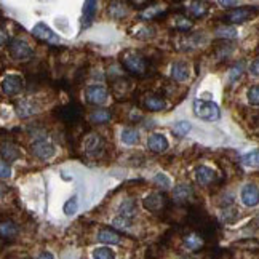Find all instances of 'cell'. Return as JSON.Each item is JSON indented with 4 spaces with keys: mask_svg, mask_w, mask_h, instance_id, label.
<instances>
[{
    "mask_svg": "<svg viewBox=\"0 0 259 259\" xmlns=\"http://www.w3.org/2000/svg\"><path fill=\"white\" fill-rule=\"evenodd\" d=\"M98 240L107 245H118L122 242V237L117 232L111 231V229H103V231L98 232Z\"/></svg>",
    "mask_w": 259,
    "mask_h": 259,
    "instance_id": "cell-15",
    "label": "cell"
},
{
    "mask_svg": "<svg viewBox=\"0 0 259 259\" xmlns=\"http://www.w3.org/2000/svg\"><path fill=\"white\" fill-rule=\"evenodd\" d=\"M16 111H18V115L19 117H29V115H32L35 112V107L32 103H29V101H23L21 104H18L16 106Z\"/></svg>",
    "mask_w": 259,
    "mask_h": 259,
    "instance_id": "cell-24",
    "label": "cell"
},
{
    "mask_svg": "<svg viewBox=\"0 0 259 259\" xmlns=\"http://www.w3.org/2000/svg\"><path fill=\"white\" fill-rule=\"evenodd\" d=\"M98 12V4L93 2V0H90V2H85L83 4V21H87V24L92 23V19L95 18Z\"/></svg>",
    "mask_w": 259,
    "mask_h": 259,
    "instance_id": "cell-18",
    "label": "cell"
},
{
    "mask_svg": "<svg viewBox=\"0 0 259 259\" xmlns=\"http://www.w3.org/2000/svg\"><path fill=\"white\" fill-rule=\"evenodd\" d=\"M195 181L200 184V186H210L214 179H216V173L211 170V168H208V166H198L195 168Z\"/></svg>",
    "mask_w": 259,
    "mask_h": 259,
    "instance_id": "cell-11",
    "label": "cell"
},
{
    "mask_svg": "<svg viewBox=\"0 0 259 259\" xmlns=\"http://www.w3.org/2000/svg\"><path fill=\"white\" fill-rule=\"evenodd\" d=\"M31 152L34 157L40 158V160H47V158H52L55 155V147L52 143L45 141V139H38L31 146Z\"/></svg>",
    "mask_w": 259,
    "mask_h": 259,
    "instance_id": "cell-5",
    "label": "cell"
},
{
    "mask_svg": "<svg viewBox=\"0 0 259 259\" xmlns=\"http://www.w3.org/2000/svg\"><path fill=\"white\" fill-rule=\"evenodd\" d=\"M24 259H29V257H24Z\"/></svg>",
    "mask_w": 259,
    "mask_h": 259,
    "instance_id": "cell-41",
    "label": "cell"
},
{
    "mask_svg": "<svg viewBox=\"0 0 259 259\" xmlns=\"http://www.w3.org/2000/svg\"><path fill=\"white\" fill-rule=\"evenodd\" d=\"M246 98H248V101H250V104H253V106H259V85L251 87L250 90H248Z\"/></svg>",
    "mask_w": 259,
    "mask_h": 259,
    "instance_id": "cell-30",
    "label": "cell"
},
{
    "mask_svg": "<svg viewBox=\"0 0 259 259\" xmlns=\"http://www.w3.org/2000/svg\"><path fill=\"white\" fill-rule=\"evenodd\" d=\"M77 208H78L77 197H72V198H69V200L66 202V205H64V213L67 216H72V214L77 213Z\"/></svg>",
    "mask_w": 259,
    "mask_h": 259,
    "instance_id": "cell-29",
    "label": "cell"
},
{
    "mask_svg": "<svg viewBox=\"0 0 259 259\" xmlns=\"http://www.w3.org/2000/svg\"><path fill=\"white\" fill-rule=\"evenodd\" d=\"M154 183H155V184H158V186H162L163 189H170V187H171V179L168 178L166 175H163V173L155 175Z\"/></svg>",
    "mask_w": 259,
    "mask_h": 259,
    "instance_id": "cell-31",
    "label": "cell"
},
{
    "mask_svg": "<svg viewBox=\"0 0 259 259\" xmlns=\"http://www.w3.org/2000/svg\"><path fill=\"white\" fill-rule=\"evenodd\" d=\"M118 213H120L122 218H126V219H132V216L136 213V206H135V202L133 200H126L120 205L118 208Z\"/></svg>",
    "mask_w": 259,
    "mask_h": 259,
    "instance_id": "cell-21",
    "label": "cell"
},
{
    "mask_svg": "<svg viewBox=\"0 0 259 259\" xmlns=\"http://www.w3.org/2000/svg\"><path fill=\"white\" fill-rule=\"evenodd\" d=\"M122 63L125 66L126 71H130L132 74H136V75H143L146 74V69H147V64H146V59L139 55H126Z\"/></svg>",
    "mask_w": 259,
    "mask_h": 259,
    "instance_id": "cell-3",
    "label": "cell"
},
{
    "mask_svg": "<svg viewBox=\"0 0 259 259\" xmlns=\"http://www.w3.org/2000/svg\"><path fill=\"white\" fill-rule=\"evenodd\" d=\"M101 144H103L101 138L96 136V135H92L85 141V149H87V151H90V152H96V151L101 149Z\"/></svg>",
    "mask_w": 259,
    "mask_h": 259,
    "instance_id": "cell-23",
    "label": "cell"
},
{
    "mask_svg": "<svg viewBox=\"0 0 259 259\" xmlns=\"http://www.w3.org/2000/svg\"><path fill=\"white\" fill-rule=\"evenodd\" d=\"M192 194L191 191V186L189 184H179L176 189H175V198L178 202H183V200H187V197Z\"/></svg>",
    "mask_w": 259,
    "mask_h": 259,
    "instance_id": "cell-22",
    "label": "cell"
},
{
    "mask_svg": "<svg viewBox=\"0 0 259 259\" xmlns=\"http://www.w3.org/2000/svg\"><path fill=\"white\" fill-rule=\"evenodd\" d=\"M23 90V80L19 75H8L2 82V92L7 96H15Z\"/></svg>",
    "mask_w": 259,
    "mask_h": 259,
    "instance_id": "cell-7",
    "label": "cell"
},
{
    "mask_svg": "<svg viewBox=\"0 0 259 259\" xmlns=\"http://www.w3.org/2000/svg\"><path fill=\"white\" fill-rule=\"evenodd\" d=\"M165 205V197L162 194H151L144 198V208L149 211H158Z\"/></svg>",
    "mask_w": 259,
    "mask_h": 259,
    "instance_id": "cell-13",
    "label": "cell"
},
{
    "mask_svg": "<svg viewBox=\"0 0 259 259\" xmlns=\"http://www.w3.org/2000/svg\"><path fill=\"white\" fill-rule=\"evenodd\" d=\"M194 114L206 122H214L219 118V115H221L219 107L214 103L203 101V99H195L194 101Z\"/></svg>",
    "mask_w": 259,
    "mask_h": 259,
    "instance_id": "cell-1",
    "label": "cell"
},
{
    "mask_svg": "<svg viewBox=\"0 0 259 259\" xmlns=\"http://www.w3.org/2000/svg\"><path fill=\"white\" fill-rule=\"evenodd\" d=\"M186 246L189 248V250H197V248H200L202 246V238L198 237V235H189L186 237V240H184Z\"/></svg>",
    "mask_w": 259,
    "mask_h": 259,
    "instance_id": "cell-28",
    "label": "cell"
},
{
    "mask_svg": "<svg viewBox=\"0 0 259 259\" xmlns=\"http://www.w3.org/2000/svg\"><path fill=\"white\" fill-rule=\"evenodd\" d=\"M0 231H2V237L8 238V240H12V238H15L18 235V227L15 226V223L12 221H4L2 226H0Z\"/></svg>",
    "mask_w": 259,
    "mask_h": 259,
    "instance_id": "cell-17",
    "label": "cell"
},
{
    "mask_svg": "<svg viewBox=\"0 0 259 259\" xmlns=\"http://www.w3.org/2000/svg\"><path fill=\"white\" fill-rule=\"evenodd\" d=\"M147 147L149 151H152L155 154H160V152H165L168 149V139L163 136V135H151L147 138Z\"/></svg>",
    "mask_w": 259,
    "mask_h": 259,
    "instance_id": "cell-10",
    "label": "cell"
},
{
    "mask_svg": "<svg viewBox=\"0 0 259 259\" xmlns=\"http://www.w3.org/2000/svg\"><path fill=\"white\" fill-rule=\"evenodd\" d=\"M189 12H191L195 18H202L208 13V8L205 4H200V2H195L191 5V8H189Z\"/></svg>",
    "mask_w": 259,
    "mask_h": 259,
    "instance_id": "cell-27",
    "label": "cell"
},
{
    "mask_svg": "<svg viewBox=\"0 0 259 259\" xmlns=\"http://www.w3.org/2000/svg\"><path fill=\"white\" fill-rule=\"evenodd\" d=\"M122 141L128 146H135L138 144L139 141V136H138V132L135 128H125L122 132Z\"/></svg>",
    "mask_w": 259,
    "mask_h": 259,
    "instance_id": "cell-19",
    "label": "cell"
},
{
    "mask_svg": "<svg viewBox=\"0 0 259 259\" xmlns=\"http://www.w3.org/2000/svg\"><path fill=\"white\" fill-rule=\"evenodd\" d=\"M250 72H251V75L259 77V58L256 59V61L251 63V66H250Z\"/></svg>",
    "mask_w": 259,
    "mask_h": 259,
    "instance_id": "cell-36",
    "label": "cell"
},
{
    "mask_svg": "<svg viewBox=\"0 0 259 259\" xmlns=\"http://www.w3.org/2000/svg\"><path fill=\"white\" fill-rule=\"evenodd\" d=\"M56 26L58 27H61V29H64V31H67V29H69V23L66 21V19L64 18H61V19H56Z\"/></svg>",
    "mask_w": 259,
    "mask_h": 259,
    "instance_id": "cell-37",
    "label": "cell"
},
{
    "mask_svg": "<svg viewBox=\"0 0 259 259\" xmlns=\"http://www.w3.org/2000/svg\"><path fill=\"white\" fill-rule=\"evenodd\" d=\"M223 7H237L238 4L237 2H219Z\"/></svg>",
    "mask_w": 259,
    "mask_h": 259,
    "instance_id": "cell-39",
    "label": "cell"
},
{
    "mask_svg": "<svg viewBox=\"0 0 259 259\" xmlns=\"http://www.w3.org/2000/svg\"><path fill=\"white\" fill-rule=\"evenodd\" d=\"M0 166H2V179H7L10 178V173H12V170H10V166L5 160H2V163H0Z\"/></svg>",
    "mask_w": 259,
    "mask_h": 259,
    "instance_id": "cell-35",
    "label": "cell"
},
{
    "mask_svg": "<svg viewBox=\"0 0 259 259\" xmlns=\"http://www.w3.org/2000/svg\"><path fill=\"white\" fill-rule=\"evenodd\" d=\"M32 35L37 37L38 40L50 42V44H59V37L50 29L45 23H38L32 27Z\"/></svg>",
    "mask_w": 259,
    "mask_h": 259,
    "instance_id": "cell-6",
    "label": "cell"
},
{
    "mask_svg": "<svg viewBox=\"0 0 259 259\" xmlns=\"http://www.w3.org/2000/svg\"><path fill=\"white\" fill-rule=\"evenodd\" d=\"M38 259H55V257H53V254H52V253L45 251V253H42L40 256H38Z\"/></svg>",
    "mask_w": 259,
    "mask_h": 259,
    "instance_id": "cell-38",
    "label": "cell"
},
{
    "mask_svg": "<svg viewBox=\"0 0 259 259\" xmlns=\"http://www.w3.org/2000/svg\"><path fill=\"white\" fill-rule=\"evenodd\" d=\"M251 16H253L251 10H248V8H234L229 13H226L224 19L227 23H231V24H242V23L248 21Z\"/></svg>",
    "mask_w": 259,
    "mask_h": 259,
    "instance_id": "cell-9",
    "label": "cell"
},
{
    "mask_svg": "<svg viewBox=\"0 0 259 259\" xmlns=\"http://www.w3.org/2000/svg\"><path fill=\"white\" fill-rule=\"evenodd\" d=\"M93 259H115V253L111 248L101 246V248H96L93 251Z\"/></svg>",
    "mask_w": 259,
    "mask_h": 259,
    "instance_id": "cell-25",
    "label": "cell"
},
{
    "mask_svg": "<svg viewBox=\"0 0 259 259\" xmlns=\"http://www.w3.org/2000/svg\"><path fill=\"white\" fill-rule=\"evenodd\" d=\"M189 130H191V123H189V122H178L175 125V128H173V132L176 135H179V136H184Z\"/></svg>",
    "mask_w": 259,
    "mask_h": 259,
    "instance_id": "cell-32",
    "label": "cell"
},
{
    "mask_svg": "<svg viewBox=\"0 0 259 259\" xmlns=\"http://www.w3.org/2000/svg\"><path fill=\"white\" fill-rule=\"evenodd\" d=\"M111 117L112 115L107 109H96V111H93L92 114H90L88 120L95 125H101V123H107L109 120H111Z\"/></svg>",
    "mask_w": 259,
    "mask_h": 259,
    "instance_id": "cell-16",
    "label": "cell"
},
{
    "mask_svg": "<svg viewBox=\"0 0 259 259\" xmlns=\"http://www.w3.org/2000/svg\"><path fill=\"white\" fill-rule=\"evenodd\" d=\"M85 98L90 104H104L109 98V92L103 85H90L85 90Z\"/></svg>",
    "mask_w": 259,
    "mask_h": 259,
    "instance_id": "cell-4",
    "label": "cell"
},
{
    "mask_svg": "<svg viewBox=\"0 0 259 259\" xmlns=\"http://www.w3.org/2000/svg\"><path fill=\"white\" fill-rule=\"evenodd\" d=\"M240 198L245 206H256L259 203V187L256 184H246L242 189Z\"/></svg>",
    "mask_w": 259,
    "mask_h": 259,
    "instance_id": "cell-8",
    "label": "cell"
},
{
    "mask_svg": "<svg viewBox=\"0 0 259 259\" xmlns=\"http://www.w3.org/2000/svg\"><path fill=\"white\" fill-rule=\"evenodd\" d=\"M189 66L183 61H176L171 66V77L175 78L176 82H186L189 78Z\"/></svg>",
    "mask_w": 259,
    "mask_h": 259,
    "instance_id": "cell-14",
    "label": "cell"
},
{
    "mask_svg": "<svg viewBox=\"0 0 259 259\" xmlns=\"http://www.w3.org/2000/svg\"><path fill=\"white\" fill-rule=\"evenodd\" d=\"M8 52H10V56L16 59V61H21V59H27L32 56L31 45L26 40H23V38H13L8 45Z\"/></svg>",
    "mask_w": 259,
    "mask_h": 259,
    "instance_id": "cell-2",
    "label": "cell"
},
{
    "mask_svg": "<svg viewBox=\"0 0 259 259\" xmlns=\"http://www.w3.org/2000/svg\"><path fill=\"white\" fill-rule=\"evenodd\" d=\"M242 72H243V66L242 64H237L231 69V72H229V78H231V82H235L238 78L242 77Z\"/></svg>",
    "mask_w": 259,
    "mask_h": 259,
    "instance_id": "cell-33",
    "label": "cell"
},
{
    "mask_svg": "<svg viewBox=\"0 0 259 259\" xmlns=\"http://www.w3.org/2000/svg\"><path fill=\"white\" fill-rule=\"evenodd\" d=\"M218 34H223V35H226V37H235V29L234 27H226V29H219L218 31Z\"/></svg>",
    "mask_w": 259,
    "mask_h": 259,
    "instance_id": "cell-34",
    "label": "cell"
},
{
    "mask_svg": "<svg viewBox=\"0 0 259 259\" xmlns=\"http://www.w3.org/2000/svg\"><path fill=\"white\" fill-rule=\"evenodd\" d=\"M181 259H191V257H181Z\"/></svg>",
    "mask_w": 259,
    "mask_h": 259,
    "instance_id": "cell-40",
    "label": "cell"
},
{
    "mask_svg": "<svg viewBox=\"0 0 259 259\" xmlns=\"http://www.w3.org/2000/svg\"><path fill=\"white\" fill-rule=\"evenodd\" d=\"M242 162L246 166H259V149L253 152H248L246 155L242 157Z\"/></svg>",
    "mask_w": 259,
    "mask_h": 259,
    "instance_id": "cell-26",
    "label": "cell"
},
{
    "mask_svg": "<svg viewBox=\"0 0 259 259\" xmlns=\"http://www.w3.org/2000/svg\"><path fill=\"white\" fill-rule=\"evenodd\" d=\"M19 157V152H18V149L12 144H4L2 146V160H8V162H12V160H16V158Z\"/></svg>",
    "mask_w": 259,
    "mask_h": 259,
    "instance_id": "cell-20",
    "label": "cell"
},
{
    "mask_svg": "<svg viewBox=\"0 0 259 259\" xmlns=\"http://www.w3.org/2000/svg\"><path fill=\"white\" fill-rule=\"evenodd\" d=\"M143 106L147 109V111H151V112H160V111H163V109L166 107V103H165V99L162 96L149 95V96L144 98Z\"/></svg>",
    "mask_w": 259,
    "mask_h": 259,
    "instance_id": "cell-12",
    "label": "cell"
}]
</instances>
